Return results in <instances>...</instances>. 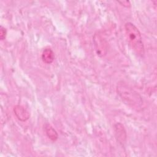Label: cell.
I'll list each match as a JSON object with an SVG mask.
<instances>
[{
    "mask_svg": "<svg viewBox=\"0 0 157 157\" xmlns=\"http://www.w3.org/2000/svg\"><path fill=\"white\" fill-rule=\"evenodd\" d=\"M117 91L121 100L131 107L139 110L143 105L140 95L124 82H120L117 86Z\"/></svg>",
    "mask_w": 157,
    "mask_h": 157,
    "instance_id": "1",
    "label": "cell"
},
{
    "mask_svg": "<svg viewBox=\"0 0 157 157\" xmlns=\"http://www.w3.org/2000/svg\"><path fill=\"white\" fill-rule=\"evenodd\" d=\"M124 30L128 43L134 52L139 56L144 55V46L141 34L138 28L132 23L124 25Z\"/></svg>",
    "mask_w": 157,
    "mask_h": 157,
    "instance_id": "2",
    "label": "cell"
},
{
    "mask_svg": "<svg viewBox=\"0 0 157 157\" xmlns=\"http://www.w3.org/2000/svg\"><path fill=\"white\" fill-rule=\"evenodd\" d=\"M93 42L96 54L99 57L106 55L108 50V43L107 40L99 33H96L93 37Z\"/></svg>",
    "mask_w": 157,
    "mask_h": 157,
    "instance_id": "3",
    "label": "cell"
},
{
    "mask_svg": "<svg viewBox=\"0 0 157 157\" xmlns=\"http://www.w3.org/2000/svg\"><path fill=\"white\" fill-rule=\"evenodd\" d=\"M114 131L115 137L120 144H124L126 140V131L124 126L120 123H117L114 125Z\"/></svg>",
    "mask_w": 157,
    "mask_h": 157,
    "instance_id": "4",
    "label": "cell"
},
{
    "mask_svg": "<svg viewBox=\"0 0 157 157\" xmlns=\"http://www.w3.org/2000/svg\"><path fill=\"white\" fill-rule=\"evenodd\" d=\"M13 112L18 120L21 121H26L30 117L28 111L20 105H16L14 106Z\"/></svg>",
    "mask_w": 157,
    "mask_h": 157,
    "instance_id": "5",
    "label": "cell"
},
{
    "mask_svg": "<svg viewBox=\"0 0 157 157\" xmlns=\"http://www.w3.org/2000/svg\"><path fill=\"white\" fill-rule=\"evenodd\" d=\"M55 58L53 51L50 48H45L42 53V59L46 64L52 63Z\"/></svg>",
    "mask_w": 157,
    "mask_h": 157,
    "instance_id": "6",
    "label": "cell"
},
{
    "mask_svg": "<svg viewBox=\"0 0 157 157\" xmlns=\"http://www.w3.org/2000/svg\"><path fill=\"white\" fill-rule=\"evenodd\" d=\"M44 130L47 136L52 141H56L58 139V135L56 130L48 123L44 125Z\"/></svg>",
    "mask_w": 157,
    "mask_h": 157,
    "instance_id": "7",
    "label": "cell"
},
{
    "mask_svg": "<svg viewBox=\"0 0 157 157\" xmlns=\"http://www.w3.org/2000/svg\"><path fill=\"white\" fill-rule=\"evenodd\" d=\"M6 34H7V32H6V28H4L3 26H1V28H0V39H1V40H4L6 38Z\"/></svg>",
    "mask_w": 157,
    "mask_h": 157,
    "instance_id": "8",
    "label": "cell"
},
{
    "mask_svg": "<svg viewBox=\"0 0 157 157\" xmlns=\"http://www.w3.org/2000/svg\"><path fill=\"white\" fill-rule=\"evenodd\" d=\"M120 4L122 6L126 7H129L131 6V3L128 1H118Z\"/></svg>",
    "mask_w": 157,
    "mask_h": 157,
    "instance_id": "9",
    "label": "cell"
}]
</instances>
